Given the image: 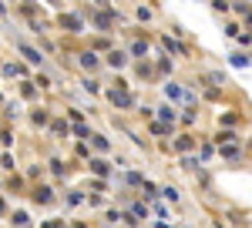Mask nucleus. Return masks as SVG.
Returning <instances> with one entry per match:
<instances>
[{
    "label": "nucleus",
    "instance_id": "nucleus-1",
    "mask_svg": "<svg viewBox=\"0 0 252 228\" xmlns=\"http://www.w3.org/2000/svg\"><path fill=\"white\" fill-rule=\"evenodd\" d=\"M20 51L27 54V60H31V64H40V60H44V57H40L37 51H31V47H20Z\"/></svg>",
    "mask_w": 252,
    "mask_h": 228
},
{
    "label": "nucleus",
    "instance_id": "nucleus-2",
    "mask_svg": "<svg viewBox=\"0 0 252 228\" xmlns=\"http://www.w3.org/2000/svg\"><path fill=\"white\" fill-rule=\"evenodd\" d=\"M165 94L172 97V101H178V97H182V87H178V84H168V87H165Z\"/></svg>",
    "mask_w": 252,
    "mask_h": 228
},
{
    "label": "nucleus",
    "instance_id": "nucleus-3",
    "mask_svg": "<svg viewBox=\"0 0 252 228\" xmlns=\"http://www.w3.org/2000/svg\"><path fill=\"white\" fill-rule=\"evenodd\" d=\"M232 67H249V57H242V54H232Z\"/></svg>",
    "mask_w": 252,
    "mask_h": 228
},
{
    "label": "nucleus",
    "instance_id": "nucleus-4",
    "mask_svg": "<svg viewBox=\"0 0 252 228\" xmlns=\"http://www.w3.org/2000/svg\"><path fill=\"white\" fill-rule=\"evenodd\" d=\"M81 64H84V67H94L97 57H94V54H81Z\"/></svg>",
    "mask_w": 252,
    "mask_h": 228
},
{
    "label": "nucleus",
    "instance_id": "nucleus-5",
    "mask_svg": "<svg viewBox=\"0 0 252 228\" xmlns=\"http://www.w3.org/2000/svg\"><path fill=\"white\" fill-rule=\"evenodd\" d=\"M158 114H161L165 121H175V111H172V108H158Z\"/></svg>",
    "mask_w": 252,
    "mask_h": 228
},
{
    "label": "nucleus",
    "instance_id": "nucleus-6",
    "mask_svg": "<svg viewBox=\"0 0 252 228\" xmlns=\"http://www.w3.org/2000/svg\"><path fill=\"white\" fill-rule=\"evenodd\" d=\"M108 60H111V64H115V67H121V64H125V54H118V51H115V54L108 57Z\"/></svg>",
    "mask_w": 252,
    "mask_h": 228
}]
</instances>
